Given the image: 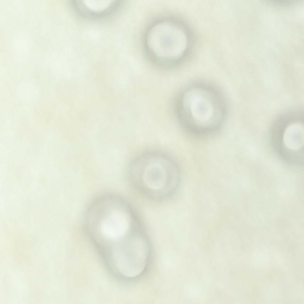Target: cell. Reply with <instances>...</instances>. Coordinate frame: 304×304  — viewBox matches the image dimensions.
Returning <instances> with one entry per match:
<instances>
[{"instance_id": "1", "label": "cell", "mask_w": 304, "mask_h": 304, "mask_svg": "<svg viewBox=\"0 0 304 304\" xmlns=\"http://www.w3.org/2000/svg\"><path fill=\"white\" fill-rule=\"evenodd\" d=\"M180 121L190 132L203 134L212 132L223 124L227 113L224 94L217 87L196 82L184 90L178 104Z\"/></svg>"}, {"instance_id": "2", "label": "cell", "mask_w": 304, "mask_h": 304, "mask_svg": "<svg viewBox=\"0 0 304 304\" xmlns=\"http://www.w3.org/2000/svg\"><path fill=\"white\" fill-rule=\"evenodd\" d=\"M188 43L183 26L170 12L154 16L145 26L141 38L144 56L155 64L164 66H172L180 61Z\"/></svg>"}, {"instance_id": "3", "label": "cell", "mask_w": 304, "mask_h": 304, "mask_svg": "<svg viewBox=\"0 0 304 304\" xmlns=\"http://www.w3.org/2000/svg\"><path fill=\"white\" fill-rule=\"evenodd\" d=\"M127 172L134 186L154 198L169 194L178 184L180 176L179 167L172 158L157 151L138 155L129 164Z\"/></svg>"}, {"instance_id": "4", "label": "cell", "mask_w": 304, "mask_h": 304, "mask_svg": "<svg viewBox=\"0 0 304 304\" xmlns=\"http://www.w3.org/2000/svg\"><path fill=\"white\" fill-rule=\"evenodd\" d=\"M118 262L121 273L132 279L140 275L148 263L150 248L142 232L134 235L121 242Z\"/></svg>"}, {"instance_id": "5", "label": "cell", "mask_w": 304, "mask_h": 304, "mask_svg": "<svg viewBox=\"0 0 304 304\" xmlns=\"http://www.w3.org/2000/svg\"><path fill=\"white\" fill-rule=\"evenodd\" d=\"M79 10L88 15L98 16L111 11L119 3L117 0H76Z\"/></svg>"}, {"instance_id": "6", "label": "cell", "mask_w": 304, "mask_h": 304, "mask_svg": "<svg viewBox=\"0 0 304 304\" xmlns=\"http://www.w3.org/2000/svg\"><path fill=\"white\" fill-rule=\"evenodd\" d=\"M301 123H291L285 129L282 142L287 150L293 152L301 149L303 143L304 129Z\"/></svg>"}]
</instances>
